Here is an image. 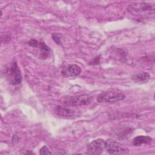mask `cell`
<instances>
[{
    "mask_svg": "<svg viewBox=\"0 0 155 155\" xmlns=\"http://www.w3.org/2000/svg\"><path fill=\"white\" fill-rule=\"evenodd\" d=\"M54 114L61 117L66 119H73L79 116V111L74 107L67 105H57L54 108Z\"/></svg>",
    "mask_w": 155,
    "mask_h": 155,
    "instance_id": "obj_4",
    "label": "cell"
},
{
    "mask_svg": "<svg viewBox=\"0 0 155 155\" xmlns=\"http://www.w3.org/2000/svg\"><path fill=\"white\" fill-rule=\"evenodd\" d=\"M127 11L137 17H149L154 14V5L145 2H134L128 5Z\"/></svg>",
    "mask_w": 155,
    "mask_h": 155,
    "instance_id": "obj_1",
    "label": "cell"
},
{
    "mask_svg": "<svg viewBox=\"0 0 155 155\" xmlns=\"http://www.w3.org/2000/svg\"><path fill=\"white\" fill-rule=\"evenodd\" d=\"M105 150L110 154H125L129 153L126 147L111 139L106 141Z\"/></svg>",
    "mask_w": 155,
    "mask_h": 155,
    "instance_id": "obj_6",
    "label": "cell"
},
{
    "mask_svg": "<svg viewBox=\"0 0 155 155\" xmlns=\"http://www.w3.org/2000/svg\"><path fill=\"white\" fill-rule=\"evenodd\" d=\"M40 154H51V153L50 151V150H48V148L46 147V146H44L43 147H42L40 150V152H39Z\"/></svg>",
    "mask_w": 155,
    "mask_h": 155,
    "instance_id": "obj_13",
    "label": "cell"
},
{
    "mask_svg": "<svg viewBox=\"0 0 155 155\" xmlns=\"http://www.w3.org/2000/svg\"><path fill=\"white\" fill-rule=\"evenodd\" d=\"M37 47L41 49V54L43 55L42 58H46L48 56H49V53H50V51H51V49L50 47L46 45L44 42H39Z\"/></svg>",
    "mask_w": 155,
    "mask_h": 155,
    "instance_id": "obj_11",
    "label": "cell"
},
{
    "mask_svg": "<svg viewBox=\"0 0 155 155\" xmlns=\"http://www.w3.org/2000/svg\"><path fill=\"white\" fill-rule=\"evenodd\" d=\"M106 141L102 139H97L91 142L87 147V153L88 154L98 155L105 150Z\"/></svg>",
    "mask_w": 155,
    "mask_h": 155,
    "instance_id": "obj_7",
    "label": "cell"
},
{
    "mask_svg": "<svg viewBox=\"0 0 155 155\" xmlns=\"http://www.w3.org/2000/svg\"><path fill=\"white\" fill-rule=\"evenodd\" d=\"M125 98V95L116 90L107 91L101 93L97 97V101L99 103H113L122 101Z\"/></svg>",
    "mask_w": 155,
    "mask_h": 155,
    "instance_id": "obj_3",
    "label": "cell"
},
{
    "mask_svg": "<svg viewBox=\"0 0 155 155\" xmlns=\"http://www.w3.org/2000/svg\"><path fill=\"white\" fill-rule=\"evenodd\" d=\"M152 142V138L148 136H138L133 140V143L134 146H140L142 144H150Z\"/></svg>",
    "mask_w": 155,
    "mask_h": 155,
    "instance_id": "obj_10",
    "label": "cell"
},
{
    "mask_svg": "<svg viewBox=\"0 0 155 155\" xmlns=\"http://www.w3.org/2000/svg\"><path fill=\"white\" fill-rule=\"evenodd\" d=\"M93 101V97L89 94H83L74 96H69L64 101V104L67 105L78 107L90 104Z\"/></svg>",
    "mask_w": 155,
    "mask_h": 155,
    "instance_id": "obj_5",
    "label": "cell"
},
{
    "mask_svg": "<svg viewBox=\"0 0 155 155\" xmlns=\"http://www.w3.org/2000/svg\"><path fill=\"white\" fill-rule=\"evenodd\" d=\"M62 35H61V33H54L52 34V38L53 40L57 44L59 45H61L62 44L61 41V38Z\"/></svg>",
    "mask_w": 155,
    "mask_h": 155,
    "instance_id": "obj_12",
    "label": "cell"
},
{
    "mask_svg": "<svg viewBox=\"0 0 155 155\" xmlns=\"http://www.w3.org/2000/svg\"><path fill=\"white\" fill-rule=\"evenodd\" d=\"M81 72V67L76 64H68L62 68L61 74L65 78L76 77L80 74Z\"/></svg>",
    "mask_w": 155,
    "mask_h": 155,
    "instance_id": "obj_8",
    "label": "cell"
},
{
    "mask_svg": "<svg viewBox=\"0 0 155 155\" xmlns=\"http://www.w3.org/2000/svg\"><path fill=\"white\" fill-rule=\"evenodd\" d=\"M131 79L135 83L143 84L147 83L150 79V74L147 72L142 71L133 74Z\"/></svg>",
    "mask_w": 155,
    "mask_h": 155,
    "instance_id": "obj_9",
    "label": "cell"
},
{
    "mask_svg": "<svg viewBox=\"0 0 155 155\" xmlns=\"http://www.w3.org/2000/svg\"><path fill=\"white\" fill-rule=\"evenodd\" d=\"M5 75L8 83L13 85L19 84L22 80L21 70L16 62H12L7 68Z\"/></svg>",
    "mask_w": 155,
    "mask_h": 155,
    "instance_id": "obj_2",
    "label": "cell"
},
{
    "mask_svg": "<svg viewBox=\"0 0 155 155\" xmlns=\"http://www.w3.org/2000/svg\"><path fill=\"white\" fill-rule=\"evenodd\" d=\"M39 42L35 39H31L28 42V45L33 47H37Z\"/></svg>",
    "mask_w": 155,
    "mask_h": 155,
    "instance_id": "obj_14",
    "label": "cell"
}]
</instances>
